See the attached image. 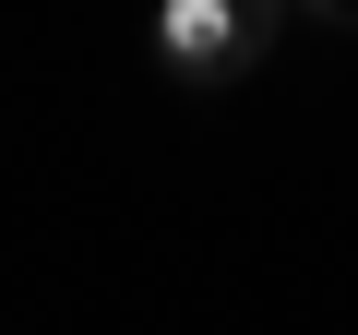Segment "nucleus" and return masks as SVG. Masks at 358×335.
<instances>
[{"instance_id": "obj_1", "label": "nucleus", "mask_w": 358, "mask_h": 335, "mask_svg": "<svg viewBox=\"0 0 358 335\" xmlns=\"http://www.w3.org/2000/svg\"><path fill=\"white\" fill-rule=\"evenodd\" d=\"M275 25H287V0H155V60L215 96L275 48Z\"/></svg>"}, {"instance_id": "obj_2", "label": "nucleus", "mask_w": 358, "mask_h": 335, "mask_svg": "<svg viewBox=\"0 0 358 335\" xmlns=\"http://www.w3.org/2000/svg\"><path fill=\"white\" fill-rule=\"evenodd\" d=\"M299 13H322V25H358V0H299Z\"/></svg>"}]
</instances>
